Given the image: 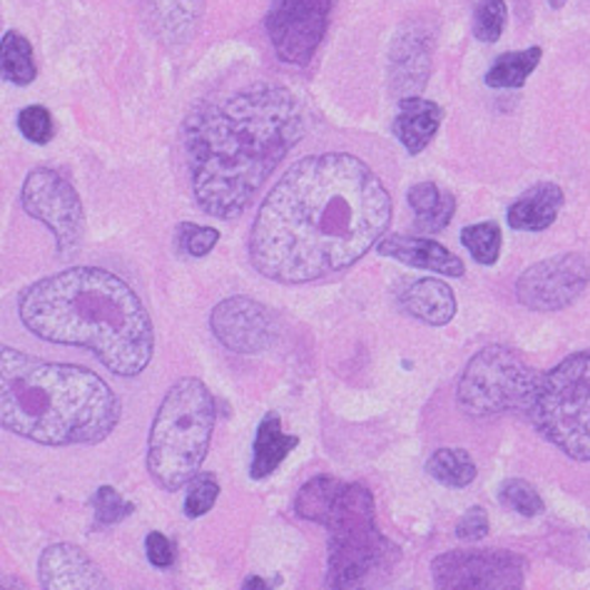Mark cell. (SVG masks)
<instances>
[{
    "mask_svg": "<svg viewBox=\"0 0 590 590\" xmlns=\"http://www.w3.org/2000/svg\"><path fill=\"white\" fill-rule=\"evenodd\" d=\"M392 223V197L350 153L294 163L262 203L249 259L262 277L307 284L356 265Z\"/></svg>",
    "mask_w": 590,
    "mask_h": 590,
    "instance_id": "cell-1",
    "label": "cell"
},
{
    "mask_svg": "<svg viewBox=\"0 0 590 590\" xmlns=\"http://www.w3.org/2000/svg\"><path fill=\"white\" fill-rule=\"evenodd\" d=\"M302 135L299 100L269 82L197 108L185 122L183 142L203 213L217 219L245 213Z\"/></svg>",
    "mask_w": 590,
    "mask_h": 590,
    "instance_id": "cell-2",
    "label": "cell"
},
{
    "mask_svg": "<svg viewBox=\"0 0 590 590\" xmlns=\"http://www.w3.org/2000/svg\"><path fill=\"white\" fill-rule=\"evenodd\" d=\"M20 322L38 340L86 346L118 376L145 372L155 352L150 314L118 274L70 267L20 294Z\"/></svg>",
    "mask_w": 590,
    "mask_h": 590,
    "instance_id": "cell-3",
    "label": "cell"
},
{
    "mask_svg": "<svg viewBox=\"0 0 590 590\" xmlns=\"http://www.w3.org/2000/svg\"><path fill=\"white\" fill-rule=\"evenodd\" d=\"M118 421V396L90 368L0 344V429L36 444L78 446L100 444Z\"/></svg>",
    "mask_w": 590,
    "mask_h": 590,
    "instance_id": "cell-4",
    "label": "cell"
},
{
    "mask_svg": "<svg viewBox=\"0 0 590 590\" xmlns=\"http://www.w3.org/2000/svg\"><path fill=\"white\" fill-rule=\"evenodd\" d=\"M215 396L199 378H180L165 394L150 429L147 471L157 486L180 491L197 476L215 429Z\"/></svg>",
    "mask_w": 590,
    "mask_h": 590,
    "instance_id": "cell-5",
    "label": "cell"
},
{
    "mask_svg": "<svg viewBox=\"0 0 590 590\" xmlns=\"http://www.w3.org/2000/svg\"><path fill=\"white\" fill-rule=\"evenodd\" d=\"M322 525L330 529V590H366L392 558V545L376 529L372 493L342 481Z\"/></svg>",
    "mask_w": 590,
    "mask_h": 590,
    "instance_id": "cell-6",
    "label": "cell"
},
{
    "mask_svg": "<svg viewBox=\"0 0 590 590\" xmlns=\"http://www.w3.org/2000/svg\"><path fill=\"white\" fill-rule=\"evenodd\" d=\"M535 429L576 461H590V352H578L539 378Z\"/></svg>",
    "mask_w": 590,
    "mask_h": 590,
    "instance_id": "cell-7",
    "label": "cell"
},
{
    "mask_svg": "<svg viewBox=\"0 0 590 590\" xmlns=\"http://www.w3.org/2000/svg\"><path fill=\"white\" fill-rule=\"evenodd\" d=\"M539 378L519 354L505 346H486L466 364L459 382L463 414L486 419L505 411H529Z\"/></svg>",
    "mask_w": 590,
    "mask_h": 590,
    "instance_id": "cell-8",
    "label": "cell"
},
{
    "mask_svg": "<svg viewBox=\"0 0 590 590\" xmlns=\"http://www.w3.org/2000/svg\"><path fill=\"white\" fill-rule=\"evenodd\" d=\"M20 205L30 217L50 227L60 257H68L80 247L86 235V209L76 187L60 173L50 167H36L20 189Z\"/></svg>",
    "mask_w": 590,
    "mask_h": 590,
    "instance_id": "cell-9",
    "label": "cell"
},
{
    "mask_svg": "<svg viewBox=\"0 0 590 590\" xmlns=\"http://www.w3.org/2000/svg\"><path fill=\"white\" fill-rule=\"evenodd\" d=\"M334 0H274L267 36L282 62L309 66L330 28Z\"/></svg>",
    "mask_w": 590,
    "mask_h": 590,
    "instance_id": "cell-10",
    "label": "cell"
},
{
    "mask_svg": "<svg viewBox=\"0 0 590 590\" xmlns=\"http://www.w3.org/2000/svg\"><path fill=\"white\" fill-rule=\"evenodd\" d=\"M431 571L436 590H523V561L505 551H451Z\"/></svg>",
    "mask_w": 590,
    "mask_h": 590,
    "instance_id": "cell-11",
    "label": "cell"
},
{
    "mask_svg": "<svg viewBox=\"0 0 590 590\" xmlns=\"http://www.w3.org/2000/svg\"><path fill=\"white\" fill-rule=\"evenodd\" d=\"M590 287L586 255H558L525 269L515 282V297L533 312H558Z\"/></svg>",
    "mask_w": 590,
    "mask_h": 590,
    "instance_id": "cell-12",
    "label": "cell"
},
{
    "mask_svg": "<svg viewBox=\"0 0 590 590\" xmlns=\"http://www.w3.org/2000/svg\"><path fill=\"white\" fill-rule=\"evenodd\" d=\"M217 342L237 354H259L277 340V322L272 312L249 297H229L219 302L209 317Z\"/></svg>",
    "mask_w": 590,
    "mask_h": 590,
    "instance_id": "cell-13",
    "label": "cell"
},
{
    "mask_svg": "<svg viewBox=\"0 0 590 590\" xmlns=\"http://www.w3.org/2000/svg\"><path fill=\"white\" fill-rule=\"evenodd\" d=\"M431 58H434V38L426 28L406 26L394 38L392 58H389V80H392V92L399 102L421 98L431 76Z\"/></svg>",
    "mask_w": 590,
    "mask_h": 590,
    "instance_id": "cell-14",
    "label": "cell"
},
{
    "mask_svg": "<svg viewBox=\"0 0 590 590\" xmlns=\"http://www.w3.org/2000/svg\"><path fill=\"white\" fill-rule=\"evenodd\" d=\"M43 590H112L86 551L72 543L48 545L38 563Z\"/></svg>",
    "mask_w": 590,
    "mask_h": 590,
    "instance_id": "cell-15",
    "label": "cell"
},
{
    "mask_svg": "<svg viewBox=\"0 0 590 590\" xmlns=\"http://www.w3.org/2000/svg\"><path fill=\"white\" fill-rule=\"evenodd\" d=\"M376 249L382 257L404 262V265L419 269L439 272L444 274V277H463V272H466L463 262L454 255V252L426 237L389 235L378 242Z\"/></svg>",
    "mask_w": 590,
    "mask_h": 590,
    "instance_id": "cell-16",
    "label": "cell"
},
{
    "mask_svg": "<svg viewBox=\"0 0 590 590\" xmlns=\"http://www.w3.org/2000/svg\"><path fill=\"white\" fill-rule=\"evenodd\" d=\"M145 20L167 46H183L205 16V0H142Z\"/></svg>",
    "mask_w": 590,
    "mask_h": 590,
    "instance_id": "cell-17",
    "label": "cell"
},
{
    "mask_svg": "<svg viewBox=\"0 0 590 590\" xmlns=\"http://www.w3.org/2000/svg\"><path fill=\"white\" fill-rule=\"evenodd\" d=\"M399 302L406 314L431 326H444L456 317V294L451 292L446 282L434 277L411 282L399 294Z\"/></svg>",
    "mask_w": 590,
    "mask_h": 590,
    "instance_id": "cell-18",
    "label": "cell"
},
{
    "mask_svg": "<svg viewBox=\"0 0 590 590\" xmlns=\"http://www.w3.org/2000/svg\"><path fill=\"white\" fill-rule=\"evenodd\" d=\"M441 118H444V112L434 100L409 98L399 102V115L394 118L392 130L409 155H419L434 140Z\"/></svg>",
    "mask_w": 590,
    "mask_h": 590,
    "instance_id": "cell-19",
    "label": "cell"
},
{
    "mask_svg": "<svg viewBox=\"0 0 590 590\" xmlns=\"http://www.w3.org/2000/svg\"><path fill=\"white\" fill-rule=\"evenodd\" d=\"M563 207V189L553 183L533 185L509 207V225L521 232H543Z\"/></svg>",
    "mask_w": 590,
    "mask_h": 590,
    "instance_id": "cell-20",
    "label": "cell"
},
{
    "mask_svg": "<svg viewBox=\"0 0 590 590\" xmlns=\"http://www.w3.org/2000/svg\"><path fill=\"white\" fill-rule=\"evenodd\" d=\"M297 444H299V439L284 434L279 416L274 414V411H269L257 429L255 459H252V466H249L252 479L259 481V479L272 476V473L279 469V463L287 459L294 449H297Z\"/></svg>",
    "mask_w": 590,
    "mask_h": 590,
    "instance_id": "cell-21",
    "label": "cell"
},
{
    "mask_svg": "<svg viewBox=\"0 0 590 590\" xmlns=\"http://www.w3.org/2000/svg\"><path fill=\"white\" fill-rule=\"evenodd\" d=\"M409 205L416 213V227L426 235L446 229L456 213V197L441 193L434 183H419L409 189Z\"/></svg>",
    "mask_w": 590,
    "mask_h": 590,
    "instance_id": "cell-22",
    "label": "cell"
},
{
    "mask_svg": "<svg viewBox=\"0 0 590 590\" xmlns=\"http://www.w3.org/2000/svg\"><path fill=\"white\" fill-rule=\"evenodd\" d=\"M0 78L18 88H26L38 78L33 46L18 30H8L0 40Z\"/></svg>",
    "mask_w": 590,
    "mask_h": 590,
    "instance_id": "cell-23",
    "label": "cell"
},
{
    "mask_svg": "<svg viewBox=\"0 0 590 590\" xmlns=\"http://www.w3.org/2000/svg\"><path fill=\"white\" fill-rule=\"evenodd\" d=\"M543 58L541 48H529L519 52H503L486 72L489 88H523L531 72L539 68Z\"/></svg>",
    "mask_w": 590,
    "mask_h": 590,
    "instance_id": "cell-24",
    "label": "cell"
},
{
    "mask_svg": "<svg viewBox=\"0 0 590 590\" xmlns=\"http://www.w3.org/2000/svg\"><path fill=\"white\" fill-rule=\"evenodd\" d=\"M426 471L431 479L451 489H463L476 479V463L463 449H439L434 456L429 459Z\"/></svg>",
    "mask_w": 590,
    "mask_h": 590,
    "instance_id": "cell-25",
    "label": "cell"
},
{
    "mask_svg": "<svg viewBox=\"0 0 590 590\" xmlns=\"http://www.w3.org/2000/svg\"><path fill=\"white\" fill-rule=\"evenodd\" d=\"M340 479L334 476H317L309 483H304L297 493V501H294V511H297L299 519L324 523V515L330 511L332 499L336 489H340Z\"/></svg>",
    "mask_w": 590,
    "mask_h": 590,
    "instance_id": "cell-26",
    "label": "cell"
},
{
    "mask_svg": "<svg viewBox=\"0 0 590 590\" xmlns=\"http://www.w3.org/2000/svg\"><path fill=\"white\" fill-rule=\"evenodd\" d=\"M463 247L479 265H496L501 255V227L496 223H479L461 229Z\"/></svg>",
    "mask_w": 590,
    "mask_h": 590,
    "instance_id": "cell-27",
    "label": "cell"
},
{
    "mask_svg": "<svg viewBox=\"0 0 590 590\" xmlns=\"http://www.w3.org/2000/svg\"><path fill=\"white\" fill-rule=\"evenodd\" d=\"M505 18H509L505 0H476V8H473V36L481 43H496L505 28Z\"/></svg>",
    "mask_w": 590,
    "mask_h": 590,
    "instance_id": "cell-28",
    "label": "cell"
},
{
    "mask_svg": "<svg viewBox=\"0 0 590 590\" xmlns=\"http://www.w3.org/2000/svg\"><path fill=\"white\" fill-rule=\"evenodd\" d=\"M499 499L503 503V509L521 513L525 515V519H533V515L543 513V499L539 496V491H535L531 483L523 479L503 481Z\"/></svg>",
    "mask_w": 590,
    "mask_h": 590,
    "instance_id": "cell-29",
    "label": "cell"
},
{
    "mask_svg": "<svg viewBox=\"0 0 590 590\" xmlns=\"http://www.w3.org/2000/svg\"><path fill=\"white\" fill-rule=\"evenodd\" d=\"M217 496H219V483L215 479V473H197V476L189 481L185 515L187 519H199V515L213 511Z\"/></svg>",
    "mask_w": 590,
    "mask_h": 590,
    "instance_id": "cell-30",
    "label": "cell"
},
{
    "mask_svg": "<svg viewBox=\"0 0 590 590\" xmlns=\"http://www.w3.org/2000/svg\"><path fill=\"white\" fill-rule=\"evenodd\" d=\"M18 130L23 132L28 142L48 145L56 137V120H52L50 110L43 105H28L18 115Z\"/></svg>",
    "mask_w": 590,
    "mask_h": 590,
    "instance_id": "cell-31",
    "label": "cell"
},
{
    "mask_svg": "<svg viewBox=\"0 0 590 590\" xmlns=\"http://www.w3.org/2000/svg\"><path fill=\"white\" fill-rule=\"evenodd\" d=\"M92 511H95V519L102 525H112V523H120L128 519V515L135 513V503L122 499L118 491L112 486H100L98 491L92 493Z\"/></svg>",
    "mask_w": 590,
    "mask_h": 590,
    "instance_id": "cell-32",
    "label": "cell"
},
{
    "mask_svg": "<svg viewBox=\"0 0 590 590\" xmlns=\"http://www.w3.org/2000/svg\"><path fill=\"white\" fill-rule=\"evenodd\" d=\"M219 232L215 227H203L195 223H183L177 227V249L187 257H207L217 247Z\"/></svg>",
    "mask_w": 590,
    "mask_h": 590,
    "instance_id": "cell-33",
    "label": "cell"
},
{
    "mask_svg": "<svg viewBox=\"0 0 590 590\" xmlns=\"http://www.w3.org/2000/svg\"><path fill=\"white\" fill-rule=\"evenodd\" d=\"M489 533V513L481 505H473L466 513L461 515V521L456 525V535L463 541H481L486 539Z\"/></svg>",
    "mask_w": 590,
    "mask_h": 590,
    "instance_id": "cell-34",
    "label": "cell"
},
{
    "mask_svg": "<svg viewBox=\"0 0 590 590\" xmlns=\"http://www.w3.org/2000/svg\"><path fill=\"white\" fill-rule=\"evenodd\" d=\"M145 551H147V561H150L155 568H170L175 563V545L160 531L147 533Z\"/></svg>",
    "mask_w": 590,
    "mask_h": 590,
    "instance_id": "cell-35",
    "label": "cell"
},
{
    "mask_svg": "<svg viewBox=\"0 0 590 590\" xmlns=\"http://www.w3.org/2000/svg\"><path fill=\"white\" fill-rule=\"evenodd\" d=\"M242 590H274V588L262 576H247L245 583H242Z\"/></svg>",
    "mask_w": 590,
    "mask_h": 590,
    "instance_id": "cell-36",
    "label": "cell"
},
{
    "mask_svg": "<svg viewBox=\"0 0 590 590\" xmlns=\"http://www.w3.org/2000/svg\"><path fill=\"white\" fill-rule=\"evenodd\" d=\"M563 3H566V0H548V6H551V8H563Z\"/></svg>",
    "mask_w": 590,
    "mask_h": 590,
    "instance_id": "cell-37",
    "label": "cell"
},
{
    "mask_svg": "<svg viewBox=\"0 0 590 590\" xmlns=\"http://www.w3.org/2000/svg\"><path fill=\"white\" fill-rule=\"evenodd\" d=\"M0 590H6V588H3V586H0Z\"/></svg>",
    "mask_w": 590,
    "mask_h": 590,
    "instance_id": "cell-38",
    "label": "cell"
}]
</instances>
